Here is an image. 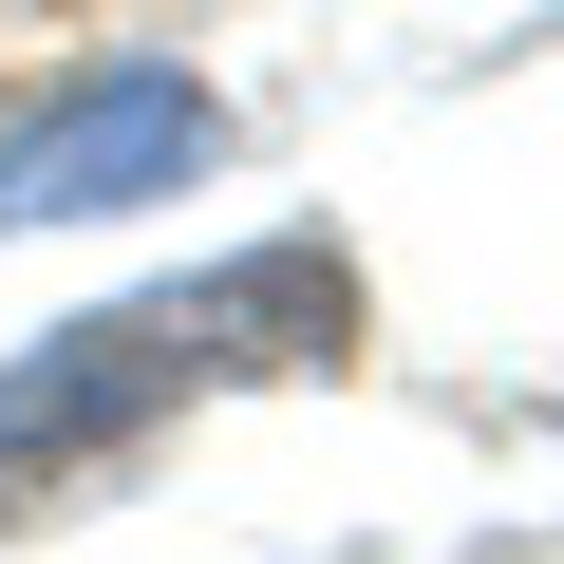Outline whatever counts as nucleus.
<instances>
[{
    "label": "nucleus",
    "mask_w": 564,
    "mask_h": 564,
    "mask_svg": "<svg viewBox=\"0 0 564 564\" xmlns=\"http://www.w3.org/2000/svg\"><path fill=\"white\" fill-rule=\"evenodd\" d=\"M207 170V95L188 76H113L76 113H39L20 151H0V207L20 226H76V207H132V188H188Z\"/></svg>",
    "instance_id": "obj_2"
},
{
    "label": "nucleus",
    "mask_w": 564,
    "mask_h": 564,
    "mask_svg": "<svg viewBox=\"0 0 564 564\" xmlns=\"http://www.w3.org/2000/svg\"><path fill=\"white\" fill-rule=\"evenodd\" d=\"M339 321H358V282L339 263H226L207 302H132V321H95V339H57L20 395H0V470H57V452H95V433H132L151 395H188V377H226V358H339Z\"/></svg>",
    "instance_id": "obj_1"
}]
</instances>
